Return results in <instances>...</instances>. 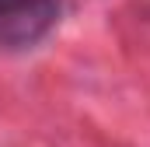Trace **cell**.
Here are the masks:
<instances>
[{"label":"cell","instance_id":"6da1fadb","mask_svg":"<svg viewBox=\"0 0 150 147\" xmlns=\"http://www.w3.org/2000/svg\"><path fill=\"white\" fill-rule=\"evenodd\" d=\"M56 21V0H25L11 14L0 18V42L4 46H28Z\"/></svg>","mask_w":150,"mask_h":147},{"label":"cell","instance_id":"7a4b0ae2","mask_svg":"<svg viewBox=\"0 0 150 147\" xmlns=\"http://www.w3.org/2000/svg\"><path fill=\"white\" fill-rule=\"evenodd\" d=\"M21 4H25V0H0V18H4V14H11V11H14V7H21Z\"/></svg>","mask_w":150,"mask_h":147}]
</instances>
